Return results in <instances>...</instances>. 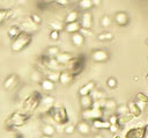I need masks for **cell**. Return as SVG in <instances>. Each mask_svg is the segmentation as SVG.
Returning <instances> with one entry per match:
<instances>
[{
	"mask_svg": "<svg viewBox=\"0 0 148 138\" xmlns=\"http://www.w3.org/2000/svg\"><path fill=\"white\" fill-rule=\"evenodd\" d=\"M147 43H148V39H147Z\"/></svg>",
	"mask_w": 148,
	"mask_h": 138,
	"instance_id": "cell-53",
	"label": "cell"
},
{
	"mask_svg": "<svg viewBox=\"0 0 148 138\" xmlns=\"http://www.w3.org/2000/svg\"><path fill=\"white\" fill-rule=\"evenodd\" d=\"M59 74H60V72H58V71H50L47 73L46 78L52 82H58L59 81Z\"/></svg>",
	"mask_w": 148,
	"mask_h": 138,
	"instance_id": "cell-30",
	"label": "cell"
},
{
	"mask_svg": "<svg viewBox=\"0 0 148 138\" xmlns=\"http://www.w3.org/2000/svg\"><path fill=\"white\" fill-rule=\"evenodd\" d=\"M127 108H128V112H130L134 118H139V117H141V115H142V111H143L145 106L141 104V103H138V102L133 101V102H130V103L127 104Z\"/></svg>",
	"mask_w": 148,
	"mask_h": 138,
	"instance_id": "cell-7",
	"label": "cell"
},
{
	"mask_svg": "<svg viewBox=\"0 0 148 138\" xmlns=\"http://www.w3.org/2000/svg\"><path fill=\"white\" fill-rule=\"evenodd\" d=\"M7 15H8V12H7V10L0 9V23L3 22L5 20H7Z\"/></svg>",
	"mask_w": 148,
	"mask_h": 138,
	"instance_id": "cell-41",
	"label": "cell"
},
{
	"mask_svg": "<svg viewBox=\"0 0 148 138\" xmlns=\"http://www.w3.org/2000/svg\"><path fill=\"white\" fill-rule=\"evenodd\" d=\"M92 97L90 95H86V96H81L80 99V103H81V107L83 110H87V109H90L92 107Z\"/></svg>",
	"mask_w": 148,
	"mask_h": 138,
	"instance_id": "cell-20",
	"label": "cell"
},
{
	"mask_svg": "<svg viewBox=\"0 0 148 138\" xmlns=\"http://www.w3.org/2000/svg\"><path fill=\"white\" fill-rule=\"evenodd\" d=\"M113 138H123V136H121L120 133H114V136H113Z\"/></svg>",
	"mask_w": 148,
	"mask_h": 138,
	"instance_id": "cell-47",
	"label": "cell"
},
{
	"mask_svg": "<svg viewBox=\"0 0 148 138\" xmlns=\"http://www.w3.org/2000/svg\"><path fill=\"white\" fill-rule=\"evenodd\" d=\"M32 41V36L31 34H28V32H24V31H21V34L14 38L12 41V44H10V49L13 52H20V51H23L25 48H28L30 45Z\"/></svg>",
	"mask_w": 148,
	"mask_h": 138,
	"instance_id": "cell-2",
	"label": "cell"
},
{
	"mask_svg": "<svg viewBox=\"0 0 148 138\" xmlns=\"http://www.w3.org/2000/svg\"><path fill=\"white\" fill-rule=\"evenodd\" d=\"M79 32H80V34H81L83 37H84V36L87 37V36H90V35H91V32H90V29H83V28H81Z\"/></svg>",
	"mask_w": 148,
	"mask_h": 138,
	"instance_id": "cell-42",
	"label": "cell"
},
{
	"mask_svg": "<svg viewBox=\"0 0 148 138\" xmlns=\"http://www.w3.org/2000/svg\"><path fill=\"white\" fill-rule=\"evenodd\" d=\"M15 138H23V135H21V133H16V135H15Z\"/></svg>",
	"mask_w": 148,
	"mask_h": 138,
	"instance_id": "cell-48",
	"label": "cell"
},
{
	"mask_svg": "<svg viewBox=\"0 0 148 138\" xmlns=\"http://www.w3.org/2000/svg\"><path fill=\"white\" fill-rule=\"evenodd\" d=\"M135 102L146 106V104L148 103V96H147L145 93H141V92H140V93H138V94L135 95Z\"/></svg>",
	"mask_w": 148,
	"mask_h": 138,
	"instance_id": "cell-29",
	"label": "cell"
},
{
	"mask_svg": "<svg viewBox=\"0 0 148 138\" xmlns=\"http://www.w3.org/2000/svg\"><path fill=\"white\" fill-rule=\"evenodd\" d=\"M75 130H77V132H80L83 136H87L90 133V125L88 124L87 121H81L77 123V125L75 126Z\"/></svg>",
	"mask_w": 148,
	"mask_h": 138,
	"instance_id": "cell-14",
	"label": "cell"
},
{
	"mask_svg": "<svg viewBox=\"0 0 148 138\" xmlns=\"http://www.w3.org/2000/svg\"><path fill=\"white\" fill-rule=\"evenodd\" d=\"M16 83H17V75L16 74H10L3 81V87H5V89H12Z\"/></svg>",
	"mask_w": 148,
	"mask_h": 138,
	"instance_id": "cell-17",
	"label": "cell"
},
{
	"mask_svg": "<svg viewBox=\"0 0 148 138\" xmlns=\"http://www.w3.org/2000/svg\"><path fill=\"white\" fill-rule=\"evenodd\" d=\"M146 80H148V73H147V75H146Z\"/></svg>",
	"mask_w": 148,
	"mask_h": 138,
	"instance_id": "cell-52",
	"label": "cell"
},
{
	"mask_svg": "<svg viewBox=\"0 0 148 138\" xmlns=\"http://www.w3.org/2000/svg\"><path fill=\"white\" fill-rule=\"evenodd\" d=\"M91 57L97 63H103V61H106L109 59V53L104 50H95L92 53H91Z\"/></svg>",
	"mask_w": 148,
	"mask_h": 138,
	"instance_id": "cell-11",
	"label": "cell"
},
{
	"mask_svg": "<svg viewBox=\"0 0 148 138\" xmlns=\"http://www.w3.org/2000/svg\"><path fill=\"white\" fill-rule=\"evenodd\" d=\"M30 115L28 112H20V111H16L14 114L10 115V117L6 121L5 123V126L7 130H13L14 128H17V126H22L28 119H29Z\"/></svg>",
	"mask_w": 148,
	"mask_h": 138,
	"instance_id": "cell-3",
	"label": "cell"
},
{
	"mask_svg": "<svg viewBox=\"0 0 148 138\" xmlns=\"http://www.w3.org/2000/svg\"><path fill=\"white\" fill-rule=\"evenodd\" d=\"M94 89H95V82H94V81H89V82H87L86 85H83V86L79 89V94H80V96L90 95Z\"/></svg>",
	"mask_w": 148,
	"mask_h": 138,
	"instance_id": "cell-13",
	"label": "cell"
},
{
	"mask_svg": "<svg viewBox=\"0 0 148 138\" xmlns=\"http://www.w3.org/2000/svg\"><path fill=\"white\" fill-rule=\"evenodd\" d=\"M49 116L58 124V125H66L68 123V115L67 110L62 106H52L47 111Z\"/></svg>",
	"mask_w": 148,
	"mask_h": 138,
	"instance_id": "cell-1",
	"label": "cell"
},
{
	"mask_svg": "<svg viewBox=\"0 0 148 138\" xmlns=\"http://www.w3.org/2000/svg\"><path fill=\"white\" fill-rule=\"evenodd\" d=\"M72 58H73L72 55H71V53H67V52H59V53L57 55V57H56L57 61H58L61 66H64V67H65V65H66Z\"/></svg>",
	"mask_w": 148,
	"mask_h": 138,
	"instance_id": "cell-16",
	"label": "cell"
},
{
	"mask_svg": "<svg viewBox=\"0 0 148 138\" xmlns=\"http://www.w3.org/2000/svg\"><path fill=\"white\" fill-rule=\"evenodd\" d=\"M42 132H43V135H45V136L53 137L54 133H56V128H54L53 125H51V124H45V125H43V128H42Z\"/></svg>",
	"mask_w": 148,
	"mask_h": 138,
	"instance_id": "cell-25",
	"label": "cell"
},
{
	"mask_svg": "<svg viewBox=\"0 0 148 138\" xmlns=\"http://www.w3.org/2000/svg\"><path fill=\"white\" fill-rule=\"evenodd\" d=\"M40 138H52V137H49V136H45V135H43Z\"/></svg>",
	"mask_w": 148,
	"mask_h": 138,
	"instance_id": "cell-49",
	"label": "cell"
},
{
	"mask_svg": "<svg viewBox=\"0 0 148 138\" xmlns=\"http://www.w3.org/2000/svg\"><path fill=\"white\" fill-rule=\"evenodd\" d=\"M72 79H73V77L68 71H62L59 74V82L62 83V85H66V83L71 82Z\"/></svg>",
	"mask_w": 148,
	"mask_h": 138,
	"instance_id": "cell-23",
	"label": "cell"
},
{
	"mask_svg": "<svg viewBox=\"0 0 148 138\" xmlns=\"http://www.w3.org/2000/svg\"><path fill=\"white\" fill-rule=\"evenodd\" d=\"M50 27L52 28V30H57V31H60L64 29L65 24L61 23V22H58V21H53V22H50Z\"/></svg>",
	"mask_w": 148,
	"mask_h": 138,
	"instance_id": "cell-32",
	"label": "cell"
},
{
	"mask_svg": "<svg viewBox=\"0 0 148 138\" xmlns=\"http://www.w3.org/2000/svg\"><path fill=\"white\" fill-rule=\"evenodd\" d=\"M91 3H92V6H98L99 3H101V0H91Z\"/></svg>",
	"mask_w": 148,
	"mask_h": 138,
	"instance_id": "cell-45",
	"label": "cell"
},
{
	"mask_svg": "<svg viewBox=\"0 0 148 138\" xmlns=\"http://www.w3.org/2000/svg\"><path fill=\"white\" fill-rule=\"evenodd\" d=\"M108 122L110 123V125H116V124H118V115H117V114L110 115L109 118H108ZM118 125H119V124H118Z\"/></svg>",
	"mask_w": 148,
	"mask_h": 138,
	"instance_id": "cell-35",
	"label": "cell"
},
{
	"mask_svg": "<svg viewBox=\"0 0 148 138\" xmlns=\"http://www.w3.org/2000/svg\"><path fill=\"white\" fill-rule=\"evenodd\" d=\"M31 78H32V80H39V77H38V73H34Z\"/></svg>",
	"mask_w": 148,
	"mask_h": 138,
	"instance_id": "cell-46",
	"label": "cell"
},
{
	"mask_svg": "<svg viewBox=\"0 0 148 138\" xmlns=\"http://www.w3.org/2000/svg\"><path fill=\"white\" fill-rule=\"evenodd\" d=\"M25 0H18V3H23Z\"/></svg>",
	"mask_w": 148,
	"mask_h": 138,
	"instance_id": "cell-51",
	"label": "cell"
},
{
	"mask_svg": "<svg viewBox=\"0 0 148 138\" xmlns=\"http://www.w3.org/2000/svg\"><path fill=\"white\" fill-rule=\"evenodd\" d=\"M21 34V28L18 26H12L9 27V29L7 30V36L13 41L14 38H16L18 35Z\"/></svg>",
	"mask_w": 148,
	"mask_h": 138,
	"instance_id": "cell-21",
	"label": "cell"
},
{
	"mask_svg": "<svg viewBox=\"0 0 148 138\" xmlns=\"http://www.w3.org/2000/svg\"><path fill=\"white\" fill-rule=\"evenodd\" d=\"M114 21H116V23H117L118 26L124 27V26H126V24L128 23V16H127L126 13L119 12V13H117V14L114 15Z\"/></svg>",
	"mask_w": 148,
	"mask_h": 138,
	"instance_id": "cell-15",
	"label": "cell"
},
{
	"mask_svg": "<svg viewBox=\"0 0 148 138\" xmlns=\"http://www.w3.org/2000/svg\"><path fill=\"white\" fill-rule=\"evenodd\" d=\"M91 125L97 130H109V128H110V123L108 122V119H104L103 117L92 119Z\"/></svg>",
	"mask_w": 148,
	"mask_h": 138,
	"instance_id": "cell-10",
	"label": "cell"
},
{
	"mask_svg": "<svg viewBox=\"0 0 148 138\" xmlns=\"http://www.w3.org/2000/svg\"><path fill=\"white\" fill-rule=\"evenodd\" d=\"M112 38H113V34L111 32H102L97 36L98 41H111Z\"/></svg>",
	"mask_w": 148,
	"mask_h": 138,
	"instance_id": "cell-33",
	"label": "cell"
},
{
	"mask_svg": "<svg viewBox=\"0 0 148 138\" xmlns=\"http://www.w3.org/2000/svg\"><path fill=\"white\" fill-rule=\"evenodd\" d=\"M40 87L44 92H52L54 89V82H52L47 78H45L40 81Z\"/></svg>",
	"mask_w": 148,
	"mask_h": 138,
	"instance_id": "cell-22",
	"label": "cell"
},
{
	"mask_svg": "<svg viewBox=\"0 0 148 138\" xmlns=\"http://www.w3.org/2000/svg\"><path fill=\"white\" fill-rule=\"evenodd\" d=\"M116 109H117V115H124V114H127L128 112L127 106H119Z\"/></svg>",
	"mask_w": 148,
	"mask_h": 138,
	"instance_id": "cell-37",
	"label": "cell"
},
{
	"mask_svg": "<svg viewBox=\"0 0 148 138\" xmlns=\"http://www.w3.org/2000/svg\"><path fill=\"white\" fill-rule=\"evenodd\" d=\"M146 125L145 126H134L126 131L124 138H145Z\"/></svg>",
	"mask_w": 148,
	"mask_h": 138,
	"instance_id": "cell-6",
	"label": "cell"
},
{
	"mask_svg": "<svg viewBox=\"0 0 148 138\" xmlns=\"http://www.w3.org/2000/svg\"><path fill=\"white\" fill-rule=\"evenodd\" d=\"M111 26V19L109 16H103L101 19V27L102 28H109Z\"/></svg>",
	"mask_w": 148,
	"mask_h": 138,
	"instance_id": "cell-34",
	"label": "cell"
},
{
	"mask_svg": "<svg viewBox=\"0 0 148 138\" xmlns=\"http://www.w3.org/2000/svg\"><path fill=\"white\" fill-rule=\"evenodd\" d=\"M50 38H51L52 41H58V39H59V31L52 30V31L50 32Z\"/></svg>",
	"mask_w": 148,
	"mask_h": 138,
	"instance_id": "cell-40",
	"label": "cell"
},
{
	"mask_svg": "<svg viewBox=\"0 0 148 138\" xmlns=\"http://www.w3.org/2000/svg\"><path fill=\"white\" fill-rule=\"evenodd\" d=\"M82 117H83V119L92 121V119L103 117V111H102L101 109L90 108V109H87V110H83V111H82Z\"/></svg>",
	"mask_w": 148,
	"mask_h": 138,
	"instance_id": "cell-8",
	"label": "cell"
},
{
	"mask_svg": "<svg viewBox=\"0 0 148 138\" xmlns=\"http://www.w3.org/2000/svg\"><path fill=\"white\" fill-rule=\"evenodd\" d=\"M54 104V99L50 95H46V96H43L42 100H40V103H39V107H38V110H40L42 112H47L50 110V108Z\"/></svg>",
	"mask_w": 148,
	"mask_h": 138,
	"instance_id": "cell-9",
	"label": "cell"
},
{
	"mask_svg": "<svg viewBox=\"0 0 148 138\" xmlns=\"http://www.w3.org/2000/svg\"><path fill=\"white\" fill-rule=\"evenodd\" d=\"M20 28H21V31H24V32H28V34H31V31H34V30L37 29L36 24L34 22H31L30 20L22 22L21 26H20Z\"/></svg>",
	"mask_w": 148,
	"mask_h": 138,
	"instance_id": "cell-18",
	"label": "cell"
},
{
	"mask_svg": "<svg viewBox=\"0 0 148 138\" xmlns=\"http://www.w3.org/2000/svg\"><path fill=\"white\" fill-rule=\"evenodd\" d=\"M77 17H79V13L76 10H72L69 12L66 17H65V23H72V22H76L77 21Z\"/></svg>",
	"mask_w": 148,
	"mask_h": 138,
	"instance_id": "cell-26",
	"label": "cell"
},
{
	"mask_svg": "<svg viewBox=\"0 0 148 138\" xmlns=\"http://www.w3.org/2000/svg\"><path fill=\"white\" fill-rule=\"evenodd\" d=\"M84 42V37L80 34V32H75V34H72V43L75 45V46H81Z\"/></svg>",
	"mask_w": 148,
	"mask_h": 138,
	"instance_id": "cell-24",
	"label": "cell"
},
{
	"mask_svg": "<svg viewBox=\"0 0 148 138\" xmlns=\"http://www.w3.org/2000/svg\"><path fill=\"white\" fill-rule=\"evenodd\" d=\"M119 129H120V126H119L118 124H116V125H110L109 131H110V132H112V133H117V132L119 131Z\"/></svg>",
	"mask_w": 148,
	"mask_h": 138,
	"instance_id": "cell-43",
	"label": "cell"
},
{
	"mask_svg": "<svg viewBox=\"0 0 148 138\" xmlns=\"http://www.w3.org/2000/svg\"><path fill=\"white\" fill-rule=\"evenodd\" d=\"M74 131H75V126L73 124H66V126L64 128V132L66 135H72L74 133Z\"/></svg>",
	"mask_w": 148,
	"mask_h": 138,
	"instance_id": "cell-36",
	"label": "cell"
},
{
	"mask_svg": "<svg viewBox=\"0 0 148 138\" xmlns=\"http://www.w3.org/2000/svg\"><path fill=\"white\" fill-rule=\"evenodd\" d=\"M81 28L83 29H91L92 26V15L89 12L83 13L82 17H81V23H80Z\"/></svg>",
	"mask_w": 148,
	"mask_h": 138,
	"instance_id": "cell-12",
	"label": "cell"
},
{
	"mask_svg": "<svg viewBox=\"0 0 148 138\" xmlns=\"http://www.w3.org/2000/svg\"><path fill=\"white\" fill-rule=\"evenodd\" d=\"M64 29H65V31H67L69 34H75V32H79L80 31L81 26L76 21V22H72V23H66L65 27H64Z\"/></svg>",
	"mask_w": 148,
	"mask_h": 138,
	"instance_id": "cell-19",
	"label": "cell"
},
{
	"mask_svg": "<svg viewBox=\"0 0 148 138\" xmlns=\"http://www.w3.org/2000/svg\"><path fill=\"white\" fill-rule=\"evenodd\" d=\"M79 7L83 10H88L92 7V3H91V0H80L79 1Z\"/></svg>",
	"mask_w": 148,
	"mask_h": 138,
	"instance_id": "cell-31",
	"label": "cell"
},
{
	"mask_svg": "<svg viewBox=\"0 0 148 138\" xmlns=\"http://www.w3.org/2000/svg\"><path fill=\"white\" fill-rule=\"evenodd\" d=\"M95 138H103V137H102L101 135H96V136H95Z\"/></svg>",
	"mask_w": 148,
	"mask_h": 138,
	"instance_id": "cell-50",
	"label": "cell"
},
{
	"mask_svg": "<svg viewBox=\"0 0 148 138\" xmlns=\"http://www.w3.org/2000/svg\"><path fill=\"white\" fill-rule=\"evenodd\" d=\"M65 67L67 68L66 71H68V72L72 74L73 78L76 77V75H79V74L83 71V68H84V57H82V56L73 57V58L65 65Z\"/></svg>",
	"mask_w": 148,
	"mask_h": 138,
	"instance_id": "cell-4",
	"label": "cell"
},
{
	"mask_svg": "<svg viewBox=\"0 0 148 138\" xmlns=\"http://www.w3.org/2000/svg\"><path fill=\"white\" fill-rule=\"evenodd\" d=\"M106 85H108L109 88H114V87L117 86V80L111 77V78H109V79L106 80Z\"/></svg>",
	"mask_w": 148,
	"mask_h": 138,
	"instance_id": "cell-39",
	"label": "cell"
},
{
	"mask_svg": "<svg viewBox=\"0 0 148 138\" xmlns=\"http://www.w3.org/2000/svg\"><path fill=\"white\" fill-rule=\"evenodd\" d=\"M59 52H60V51H59V48H58V46H49V48L46 49L45 56H47L49 58H56Z\"/></svg>",
	"mask_w": 148,
	"mask_h": 138,
	"instance_id": "cell-28",
	"label": "cell"
},
{
	"mask_svg": "<svg viewBox=\"0 0 148 138\" xmlns=\"http://www.w3.org/2000/svg\"><path fill=\"white\" fill-rule=\"evenodd\" d=\"M117 108L116 101L114 100H104V106H103V110L106 111H112Z\"/></svg>",
	"mask_w": 148,
	"mask_h": 138,
	"instance_id": "cell-27",
	"label": "cell"
},
{
	"mask_svg": "<svg viewBox=\"0 0 148 138\" xmlns=\"http://www.w3.org/2000/svg\"><path fill=\"white\" fill-rule=\"evenodd\" d=\"M54 1L59 5H61V6H66L68 3V0H54Z\"/></svg>",
	"mask_w": 148,
	"mask_h": 138,
	"instance_id": "cell-44",
	"label": "cell"
},
{
	"mask_svg": "<svg viewBox=\"0 0 148 138\" xmlns=\"http://www.w3.org/2000/svg\"><path fill=\"white\" fill-rule=\"evenodd\" d=\"M30 21L34 22V23L37 26V24H39V23L42 22V19H40V16L37 15V14H31V16H30Z\"/></svg>",
	"mask_w": 148,
	"mask_h": 138,
	"instance_id": "cell-38",
	"label": "cell"
},
{
	"mask_svg": "<svg viewBox=\"0 0 148 138\" xmlns=\"http://www.w3.org/2000/svg\"><path fill=\"white\" fill-rule=\"evenodd\" d=\"M43 95L39 93V92H32L24 101L23 103V109H24V112H29V111H35L38 109L39 107V103H40V100H42Z\"/></svg>",
	"mask_w": 148,
	"mask_h": 138,
	"instance_id": "cell-5",
	"label": "cell"
}]
</instances>
